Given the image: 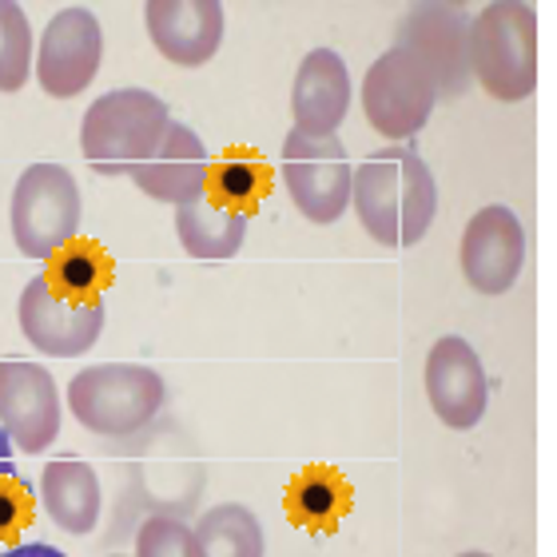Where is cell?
<instances>
[{"instance_id":"cell-1","label":"cell","mask_w":557,"mask_h":557,"mask_svg":"<svg viewBox=\"0 0 557 557\" xmlns=\"http://www.w3.org/2000/svg\"><path fill=\"white\" fill-rule=\"evenodd\" d=\"M350 208L374 244L414 247L438 215V184L410 144H386L355 168Z\"/></svg>"},{"instance_id":"cell-2","label":"cell","mask_w":557,"mask_h":557,"mask_svg":"<svg viewBox=\"0 0 557 557\" xmlns=\"http://www.w3.org/2000/svg\"><path fill=\"white\" fill-rule=\"evenodd\" d=\"M172 128V112L148 88H112L96 96L81 120V151L100 175H132Z\"/></svg>"},{"instance_id":"cell-3","label":"cell","mask_w":557,"mask_h":557,"mask_svg":"<svg viewBox=\"0 0 557 557\" xmlns=\"http://www.w3.org/2000/svg\"><path fill=\"white\" fill-rule=\"evenodd\" d=\"M168 407V383L139 362L84 367L69 383V410L100 438H136Z\"/></svg>"},{"instance_id":"cell-4","label":"cell","mask_w":557,"mask_h":557,"mask_svg":"<svg viewBox=\"0 0 557 557\" xmlns=\"http://www.w3.org/2000/svg\"><path fill=\"white\" fill-rule=\"evenodd\" d=\"M470 76L502 104L537 88V12L525 0H494L470 21Z\"/></svg>"},{"instance_id":"cell-5","label":"cell","mask_w":557,"mask_h":557,"mask_svg":"<svg viewBox=\"0 0 557 557\" xmlns=\"http://www.w3.org/2000/svg\"><path fill=\"white\" fill-rule=\"evenodd\" d=\"M81 184L64 163H33L12 187V239L28 259H52L81 235Z\"/></svg>"},{"instance_id":"cell-6","label":"cell","mask_w":557,"mask_h":557,"mask_svg":"<svg viewBox=\"0 0 557 557\" xmlns=\"http://www.w3.org/2000/svg\"><path fill=\"white\" fill-rule=\"evenodd\" d=\"M278 168H283L290 203L299 208L302 220L319 223V227L343 220V211L350 208V180H355L343 139H314L290 128L287 139H283Z\"/></svg>"},{"instance_id":"cell-7","label":"cell","mask_w":557,"mask_h":557,"mask_svg":"<svg viewBox=\"0 0 557 557\" xmlns=\"http://www.w3.org/2000/svg\"><path fill=\"white\" fill-rule=\"evenodd\" d=\"M438 108V88L407 48H386L362 76V112L379 136L410 139Z\"/></svg>"},{"instance_id":"cell-8","label":"cell","mask_w":557,"mask_h":557,"mask_svg":"<svg viewBox=\"0 0 557 557\" xmlns=\"http://www.w3.org/2000/svg\"><path fill=\"white\" fill-rule=\"evenodd\" d=\"M430 72L438 88V100H454L470 88V12L446 0H422L410 4L398 28V45Z\"/></svg>"},{"instance_id":"cell-9","label":"cell","mask_w":557,"mask_h":557,"mask_svg":"<svg viewBox=\"0 0 557 557\" xmlns=\"http://www.w3.org/2000/svg\"><path fill=\"white\" fill-rule=\"evenodd\" d=\"M16 314L24 338L48 359H81L104 335V299H69L48 283L45 271L24 283Z\"/></svg>"},{"instance_id":"cell-10","label":"cell","mask_w":557,"mask_h":557,"mask_svg":"<svg viewBox=\"0 0 557 557\" xmlns=\"http://www.w3.org/2000/svg\"><path fill=\"white\" fill-rule=\"evenodd\" d=\"M100 64H104V28L96 21V12L84 4H64L52 12L36 45L40 88L57 100H72L96 81Z\"/></svg>"},{"instance_id":"cell-11","label":"cell","mask_w":557,"mask_h":557,"mask_svg":"<svg viewBox=\"0 0 557 557\" xmlns=\"http://www.w3.org/2000/svg\"><path fill=\"white\" fill-rule=\"evenodd\" d=\"M60 386L48 367L28 359L0 362V430L24 454H45L60 438Z\"/></svg>"},{"instance_id":"cell-12","label":"cell","mask_w":557,"mask_h":557,"mask_svg":"<svg viewBox=\"0 0 557 557\" xmlns=\"http://www.w3.org/2000/svg\"><path fill=\"white\" fill-rule=\"evenodd\" d=\"M462 275L478 295H506L525 268V227L506 203H486L462 232Z\"/></svg>"},{"instance_id":"cell-13","label":"cell","mask_w":557,"mask_h":557,"mask_svg":"<svg viewBox=\"0 0 557 557\" xmlns=\"http://www.w3.org/2000/svg\"><path fill=\"white\" fill-rule=\"evenodd\" d=\"M426 398L446 430H474L490 407V379L462 335H442L426 355Z\"/></svg>"},{"instance_id":"cell-14","label":"cell","mask_w":557,"mask_h":557,"mask_svg":"<svg viewBox=\"0 0 557 557\" xmlns=\"http://www.w3.org/2000/svg\"><path fill=\"white\" fill-rule=\"evenodd\" d=\"M151 45L160 48L163 60L180 69L208 64L223 45L227 16L220 0H148L144 4Z\"/></svg>"},{"instance_id":"cell-15","label":"cell","mask_w":557,"mask_h":557,"mask_svg":"<svg viewBox=\"0 0 557 557\" xmlns=\"http://www.w3.org/2000/svg\"><path fill=\"white\" fill-rule=\"evenodd\" d=\"M132 184H136L144 196L160 199V203L184 208V203H191L196 196H203L211 184L208 144L199 139V132H191L187 124H175L172 120V128L160 139V148L151 151L148 160L132 172Z\"/></svg>"},{"instance_id":"cell-16","label":"cell","mask_w":557,"mask_h":557,"mask_svg":"<svg viewBox=\"0 0 557 557\" xmlns=\"http://www.w3.org/2000/svg\"><path fill=\"white\" fill-rule=\"evenodd\" d=\"M295 132L314 139L335 136L350 112V72L335 48H311L290 84Z\"/></svg>"},{"instance_id":"cell-17","label":"cell","mask_w":557,"mask_h":557,"mask_svg":"<svg viewBox=\"0 0 557 557\" xmlns=\"http://www.w3.org/2000/svg\"><path fill=\"white\" fill-rule=\"evenodd\" d=\"M40 502H45L48 518L72 537L92 534L100 525V510H104V490H100V474L92 462H84L76 454L52 458L40 474Z\"/></svg>"},{"instance_id":"cell-18","label":"cell","mask_w":557,"mask_h":557,"mask_svg":"<svg viewBox=\"0 0 557 557\" xmlns=\"http://www.w3.org/2000/svg\"><path fill=\"white\" fill-rule=\"evenodd\" d=\"M251 215L223 203L215 191H203L191 203L175 208V235L191 259H232L247 239Z\"/></svg>"},{"instance_id":"cell-19","label":"cell","mask_w":557,"mask_h":557,"mask_svg":"<svg viewBox=\"0 0 557 557\" xmlns=\"http://www.w3.org/2000/svg\"><path fill=\"white\" fill-rule=\"evenodd\" d=\"M350 502H355V490H350V482L338 470H331V466H307V470H299L287 482L283 510L302 530L331 534L347 518Z\"/></svg>"},{"instance_id":"cell-20","label":"cell","mask_w":557,"mask_h":557,"mask_svg":"<svg viewBox=\"0 0 557 557\" xmlns=\"http://www.w3.org/2000/svg\"><path fill=\"white\" fill-rule=\"evenodd\" d=\"M199 557H263L268 554V534L256 510H247L244 502H220L211 510L199 513L191 525Z\"/></svg>"},{"instance_id":"cell-21","label":"cell","mask_w":557,"mask_h":557,"mask_svg":"<svg viewBox=\"0 0 557 557\" xmlns=\"http://www.w3.org/2000/svg\"><path fill=\"white\" fill-rule=\"evenodd\" d=\"M45 275L60 295L81 299V302H96V299H104V287L112 283V275H116V263H112V256H108L100 244H92V239H72L64 251H57V256L48 259Z\"/></svg>"},{"instance_id":"cell-22","label":"cell","mask_w":557,"mask_h":557,"mask_svg":"<svg viewBox=\"0 0 557 557\" xmlns=\"http://www.w3.org/2000/svg\"><path fill=\"white\" fill-rule=\"evenodd\" d=\"M208 187L223 199V203H232V208L247 211V215H256V203L268 196V187H271V172L259 156L235 151V156H227V160L220 163V168H211Z\"/></svg>"},{"instance_id":"cell-23","label":"cell","mask_w":557,"mask_h":557,"mask_svg":"<svg viewBox=\"0 0 557 557\" xmlns=\"http://www.w3.org/2000/svg\"><path fill=\"white\" fill-rule=\"evenodd\" d=\"M33 76V24L21 4L0 0V92H21Z\"/></svg>"},{"instance_id":"cell-24","label":"cell","mask_w":557,"mask_h":557,"mask_svg":"<svg viewBox=\"0 0 557 557\" xmlns=\"http://www.w3.org/2000/svg\"><path fill=\"white\" fill-rule=\"evenodd\" d=\"M132 542H136V557H199L191 525L175 513H148L136 525Z\"/></svg>"},{"instance_id":"cell-25","label":"cell","mask_w":557,"mask_h":557,"mask_svg":"<svg viewBox=\"0 0 557 557\" xmlns=\"http://www.w3.org/2000/svg\"><path fill=\"white\" fill-rule=\"evenodd\" d=\"M33 522V486L21 474H0V546Z\"/></svg>"},{"instance_id":"cell-26","label":"cell","mask_w":557,"mask_h":557,"mask_svg":"<svg viewBox=\"0 0 557 557\" xmlns=\"http://www.w3.org/2000/svg\"><path fill=\"white\" fill-rule=\"evenodd\" d=\"M0 557H64L60 549L45 546V542H21V546L0 549Z\"/></svg>"},{"instance_id":"cell-27","label":"cell","mask_w":557,"mask_h":557,"mask_svg":"<svg viewBox=\"0 0 557 557\" xmlns=\"http://www.w3.org/2000/svg\"><path fill=\"white\" fill-rule=\"evenodd\" d=\"M0 474H16V462H12V442H9L4 430H0Z\"/></svg>"},{"instance_id":"cell-28","label":"cell","mask_w":557,"mask_h":557,"mask_svg":"<svg viewBox=\"0 0 557 557\" xmlns=\"http://www.w3.org/2000/svg\"><path fill=\"white\" fill-rule=\"evenodd\" d=\"M458 557H490V554H482V549H466V554H458Z\"/></svg>"}]
</instances>
